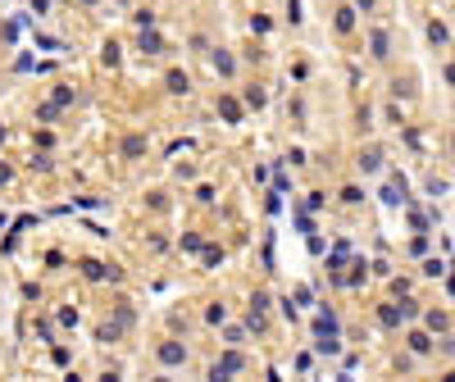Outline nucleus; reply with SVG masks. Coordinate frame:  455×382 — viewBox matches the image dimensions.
<instances>
[{
    "label": "nucleus",
    "instance_id": "nucleus-1",
    "mask_svg": "<svg viewBox=\"0 0 455 382\" xmlns=\"http://www.w3.org/2000/svg\"><path fill=\"white\" fill-rule=\"evenodd\" d=\"M155 364L160 369H187L192 364V350H187V341L164 337V341H155Z\"/></svg>",
    "mask_w": 455,
    "mask_h": 382
},
{
    "label": "nucleus",
    "instance_id": "nucleus-2",
    "mask_svg": "<svg viewBox=\"0 0 455 382\" xmlns=\"http://www.w3.org/2000/svg\"><path fill=\"white\" fill-rule=\"evenodd\" d=\"M405 350H410L414 360H428V355L437 350V337L428 332V327H410V332H405Z\"/></svg>",
    "mask_w": 455,
    "mask_h": 382
},
{
    "label": "nucleus",
    "instance_id": "nucleus-3",
    "mask_svg": "<svg viewBox=\"0 0 455 382\" xmlns=\"http://www.w3.org/2000/svg\"><path fill=\"white\" fill-rule=\"evenodd\" d=\"M210 68H214L223 82H237V55L228 50V46H214V50H210Z\"/></svg>",
    "mask_w": 455,
    "mask_h": 382
},
{
    "label": "nucleus",
    "instance_id": "nucleus-4",
    "mask_svg": "<svg viewBox=\"0 0 455 382\" xmlns=\"http://www.w3.org/2000/svg\"><path fill=\"white\" fill-rule=\"evenodd\" d=\"M369 59H391V32L387 28H369Z\"/></svg>",
    "mask_w": 455,
    "mask_h": 382
},
{
    "label": "nucleus",
    "instance_id": "nucleus-5",
    "mask_svg": "<svg viewBox=\"0 0 455 382\" xmlns=\"http://www.w3.org/2000/svg\"><path fill=\"white\" fill-rule=\"evenodd\" d=\"M360 173H364V178H378L382 173V151H378V146H369V151H360Z\"/></svg>",
    "mask_w": 455,
    "mask_h": 382
},
{
    "label": "nucleus",
    "instance_id": "nucleus-6",
    "mask_svg": "<svg viewBox=\"0 0 455 382\" xmlns=\"http://www.w3.org/2000/svg\"><path fill=\"white\" fill-rule=\"evenodd\" d=\"M423 327H428L433 337H446V332H451V314H446V309H428V314H423Z\"/></svg>",
    "mask_w": 455,
    "mask_h": 382
},
{
    "label": "nucleus",
    "instance_id": "nucleus-7",
    "mask_svg": "<svg viewBox=\"0 0 455 382\" xmlns=\"http://www.w3.org/2000/svg\"><path fill=\"white\" fill-rule=\"evenodd\" d=\"M428 41H433L437 50H451V28H446V19H428Z\"/></svg>",
    "mask_w": 455,
    "mask_h": 382
},
{
    "label": "nucleus",
    "instance_id": "nucleus-8",
    "mask_svg": "<svg viewBox=\"0 0 455 382\" xmlns=\"http://www.w3.org/2000/svg\"><path fill=\"white\" fill-rule=\"evenodd\" d=\"M246 369V360H241V350H228L223 360L214 364V378H228V373H241Z\"/></svg>",
    "mask_w": 455,
    "mask_h": 382
},
{
    "label": "nucleus",
    "instance_id": "nucleus-9",
    "mask_svg": "<svg viewBox=\"0 0 455 382\" xmlns=\"http://www.w3.org/2000/svg\"><path fill=\"white\" fill-rule=\"evenodd\" d=\"M333 28L342 37L346 32H355V5H337V14H333Z\"/></svg>",
    "mask_w": 455,
    "mask_h": 382
},
{
    "label": "nucleus",
    "instance_id": "nucleus-10",
    "mask_svg": "<svg viewBox=\"0 0 455 382\" xmlns=\"http://www.w3.org/2000/svg\"><path fill=\"white\" fill-rule=\"evenodd\" d=\"M405 314H410L405 305H401V309H396V305H382V309H378V323H382V327H401Z\"/></svg>",
    "mask_w": 455,
    "mask_h": 382
},
{
    "label": "nucleus",
    "instance_id": "nucleus-11",
    "mask_svg": "<svg viewBox=\"0 0 455 382\" xmlns=\"http://www.w3.org/2000/svg\"><path fill=\"white\" fill-rule=\"evenodd\" d=\"M164 82H169V91H174V96H187V91H192V77H187V73H178V68H174L169 77H164Z\"/></svg>",
    "mask_w": 455,
    "mask_h": 382
},
{
    "label": "nucleus",
    "instance_id": "nucleus-12",
    "mask_svg": "<svg viewBox=\"0 0 455 382\" xmlns=\"http://www.w3.org/2000/svg\"><path fill=\"white\" fill-rule=\"evenodd\" d=\"M205 323H214V327H223V323H228V305H223V300H210Z\"/></svg>",
    "mask_w": 455,
    "mask_h": 382
},
{
    "label": "nucleus",
    "instance_id": "nucleus-13",
    "mask_svg": "<svg viewBox=\"0 0 455 382\" xmlns=\"http://www.w3.org/2000/svg\"><path fill=\"white\" fill-rule=\"evenodd\" d=\"M360 200H364L360 187H342V205H360Z\"/></svg>",
    "mask_w": 455,
    "mask_h": 382
},
{
    "label": "nucleus",
    "instance_id": "nucleus-14",
    "mask_svg": "<svg viewBox=\"0 0 455 382\" xmlns=\"http://www.w3.org/2000/svg\"><path fill=\"white\" fill-rule=\"evenodd\" d=\"M301 19H305V14H301V0H287V23L301 28Z\"/></svg>",
    "mask_w": 455,
    "mask_h": 382
},
{
    "label": "nucleus",
    "instance_id": "nucleus-15",
    "mask_svg": "<svg viewBox=\"0 0 455 382\" xmlns=\"http://www.w3.org/2000/svg\"><path fill=\"white\" fill-rule=\"evenodd\" d=\"M219 109H223V119H228V123H237V119H241V105H237V100H223Z\"/></svg>",
    "mask_w": 455,
    "mask_h": 382
},
{
    "label": "nucleus",
    "instance_id": "nucleus-16",
    "mask_svg": "<svg viewBox=\"0 0 455 382\" xmlns=\"http://www.w3.org/2000/svg\"><path fill=\"white\" fill-rule=\"evenodd\" d=\"M442 273H446L442 260H423V278H442Z\"/></svg>",
    "mask_w": 455,
    "mask_h": 382
},
{
    "label": "nucleus",
    "instance_id": "nucleus-17",
    "mask_svg": "<svg viewBox=\"0 0 455 382\" xmlns=\"http://www.w3.org/2000/svg\"><path fill=\"white\" fill-rule=\"evenodd\" d=\"M223 337H228V346H241V341H246V327H228Z\"/></svg>",
    "mask_w": 455,
    "mask_h": 382
},
{
    "label": "nucleus",
    "instance_id": "nucleus-18",
    "mask_svg": "<svg viewBox=\"0 0 455 382\" xmlns=\"http://www.w3.org/2000/svg\"><path fill=\"white\" fill-rule=\"evenodd\" d=\"M246 105H250V109H260V105H264V91H260V87H250V91H246Z\"/></svg>",
    "mask_w": 455,
    "mask_h": 382
},
{
    "label": "nucleus",
    "instance_id": "nucleus-19",
    "mask_svg": "<svg viewBox=\"0 0 455 382\" xmlns=\"http://www.w3.org/2000/svg\"><path fill=\"white\" fill-rule=\"evenodd\" d=\"M196 200L201 205H214V187H196Z\"/></svg>",
    "mask_w": 455,
    "mask_h": 382
},
{
    "label": "nucleus",
    "instance_id": "nucleus-20",
    "mask_svg": "<svg viewBox=\"0 0 455 382\" xmlns=\"http://www.w3.org/2000/svg\"><path fill=\"white\" fill-rule=\"evenodd\" d=\"M351 5H355V14H373V10H378V0H351Z\"/></svg>",
    "mask_w": 455,
    "mask_h": 382
},
{
    "label": "nucleus",
    "instance_id": "nucleus-21",
    "mask_svg": "<svg viewBox=\"0 0 455 382\" xmlns=\"http://www.w3.org/2000/svg\"><path fill=\"white\" fill-rule=\"evenodd\" d=\"M250 309H269V292H255V296H250Z\"/></svg>",
    "mask_w": 455,
    "mask_h": 382
},
{
    "label": "nucleus",
    "instance_id": "nucleus-22",
    "mask_svg": "<svg viewBox=\"0 0 455 382\" xmlns=\"http://www.w3.org/2000/svg\"><path fill=\"white\" fill-rule=\"evenodd\" d=\"M68 100H73V91H68V87H55V105L64 109V105H68Z\"/></svg>",
    "mask_w": 455,
    "mask_h": 382
},
{
    "label": "nucleus",
    "instance_id": "nucleus-23",
    "mask_svg": "<svg viewBox=\"0 0 455 382\" xmlns=\"http://www.w3.org/2000/svg\"><path fill=\"white\" fill-rule=\"evenodd\" d=\"M10 178H14V169H10V164H0V187L10 182Z\"/></svg>",
    "mask_w": 455,
    "mask_h": 382
},
{
    "label": "nucleus",
    "instance_id": "nucleus-24",
    "mask_svg": "<svg viewBox=\"0 0 455 382\" xmlns=\"http://www.w3.org/2000/svg\"><path fill=\"white\" fill-rule=\"evenodd\" d=\"M32 10H37V14H46V10H50V0H32Z\"/></svg>",
    "mask_w": 455,
    "mask_h": 382
},
{
    "label": "nucleus",
    "instance_id": "nucleus-25",
    "mask_svg": "<svg viewBox=\"0 0 455 382\" xmlns=\"http://www.w3.org/2000/svg\"><path fill=\"white\" fill-rule=\"evenodd\" d=\"M82 5H96V0H82Z\"/></svg>",
    "mask_w": 455,
    "mask_h": 382
}]
</instances>
